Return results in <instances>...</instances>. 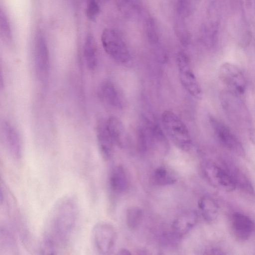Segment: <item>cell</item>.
Here are the masks:
<instances>
[{
    "mask_svg": "<svg viewBox=\"0 0 255 255\" xmlns=\"http://www.w3.org/2000/svg\"><path fill=\"white\" fill-rule=\"evenodd\" d=\"M224 168L231 176L237 188L250 195H255V190L251 182L242 171L230 161L224 162Z\"/></svg>",
    "mask_w": 255,
    "mask_h": 255,
    "instance_id": "2e32d148",
    "label": "cell"
},
{
    "mask_svg": "<svg viewBox=\"0 0 255 255\" xmlns=\"http://www.w3.org/2000/svg\"><path fill=\"white\" fill-rule=\"evenodd\" d=\"M1 133L5 146L11 157L19 160L22 156V147L18 132L8 121H4L1 126Z\"/></svg>",
    "mask_w": 255,
    "mask_h": 255,
    "instance_id": "8fae6325",
    "label": "cell"
},
{
    "mask_svg": "<svg viewBox=\"0 0 255 255\" xmlns=\"http://www.w3.org/2000/svg\"><path fill=\"white\" fill-rule=\"evenodd\" d=\"M206 252V254L223 255L225 254L222 250L217 248L210 249L207 250Z\"/></svg>",
    "mask_w": 255,
    "mask_h": 255,
    "instance_id": "f546056e",
    "label": "cell"
},
{
    "mask_svg": "<svg viewBox=\"0 0 255 255\" xmlns=\"http://www.w3.org/2000/svg\"><path fill=\"white\" fill-rule=\"evenodd\" d=\"M143 218V212L138 207H130L126 211V221L128 227L130 229L137 228L141 224Z\"/></svg>",
    "mask_w": 255,
    "mask_h": 255,
    "instance_id": "cb8c5ba5",
    "label": "cell"
},
{
    "mask_svg": "<svg viewBox=\"0 0 255 255\" xmlns=\"http://www.w3.org/2000/svg\"><path fill=\"white\" fill-rule=\"evenodd\" d=\"M101 0H86V13L90 20H95L98 17L101 9Z\"/></svg>",
    "mask_w": 255,
    "mask_h": 255,
    "instance_id": "83f0119b",
    "label": "cell"
},
{
    "mask_svg": "<svg viewBox=\"0 0 255 255\" xmlns=\"http://www.w3.org/2000/svg\"><path fill=\"white\" fill-rule=\"evenodd\" d=\"M120 11L129 18H134L139 14L140 9L134 0H115Z\"/></svg>",
    "mask_w": 255,
    "mask_h": 255,
    "instance_id": "44dd1931",
    "label": "cell"
},
{
    "mask_svg": "<svg viewBox=\"0 0 255 255\" xmlns=\"http://www.w3.org/2000/svg\"><path fill=\"white\" fill-rule=\"evenodd\" d=\"M176 62L180 82L186 90L197 99L202 97V89L191 68L187 55L179 52L176 56Z\"/></svg>",
    "mask_w": 255,
    "mask_h": 255,
    "instance_id": "ba28073f",
    "label": "cell"
},
{
    "mask_svg": "<svg viewBox=\"0 0 255 255\" xmlns=\"http://www.w3.org/2000/svg\"><path fill=\"white\" fill-rule=\"evenodd\" d=\"M198 214L195 211L188 210L181 213L174 220L172 231L179 238L186 235L195 226Z\"/></svg>",
    "mask_w": 255,
    "mask_h": 255,
    "instance_id": "4fadbf2b",
    "label": "cell"
},
{
    "mask_svg": "<svg viewBox=\"0 0 255 255\" xmlns=\"http://www.w3.org/2000/svg\"><path fill=\"white\" fill-rule=\"evenodd\" d=\"M46 39L41 30L37 31L33 46V61L37 77L46 84L49 73L50 58Z\"/></svg>",
    "mask_w": 255,
    "mask_h": 255,
    "instance_id": "52a82bcc",
    "label": "cell"
},
{
    "mask_svg": "<svg viewBox=\"0 0 255 255\" xmlns=\"http://www.w3.org/2000/svg\"><path fill=\"white\" fill-rule=\"evenodd\" d=\"M231 228L235 238L240 242L248 240L255 231V223L248 216L235 212L230 219Z\"/></svg>",
    "mask_w": 255,
    "mask_h": 255,
    "instance_id": "7c38bea8",
    "label": "cell"
},
{
    "mask_svg": "<svg viewBox=\"0 0 255 255\" xmlns=\"http://www.w3.org/2000/svg\"><path fill=\"white\" fill-rule=\"evenodd\" d=\"M96 136L102 156L105 160L110 159L114 154L115 144L108 130L106 122L100 121L97 124Z\"/></svg>",
    "mask_w": 255,
    "mask_h": 255,
    "instance_id": "5bb4252c",
    "label": "cell"
},
{
    "mask_svg": "<svg viewBox=\"0 0 255 255\" xmlns=\"http://www.w3.org/2000/svg\"><path fill=\"white\" fill-rule=\"evenodd\" d=\"M91 239L93 246L97 252L101 255H109L114 250L117 234L113 225L102 222L94 226Z\"/></svg>",
    "mask_w": 255,
    "mask_h": 255,
    "instance_id": "8992f818",
    "label": "cell"
},
{
    "mask_svg": "<svg viewBox=\"0 0 255 255\" xmlns=\"http://www.w3.org/2000/svg\"><path fill=\"white\" fill-rule=\"evenodd\" d=\"M79 215L75 197L65 196L56 202L44 224L39 247L41 254H57L68 246L76 231Z\"/></svg>",
    "mask_w": 255,
    "mask_h": 255,
    "instance_id": "6da1fadb",
    "label": "cell"
},
{
    "mask_svg": "<svg viewBox=\"0 0 255 255\" xmlns=\"http://www.w3.org/2000/svg\"></svg>",
    "mask_w": 255,
    "mask_h": 255,
    "instance_id": "1f68e13d",
    "label": "cell"
},
{
    "mask_svg": "<svg viewBox=\"0 0 255 255\" xmlns=\"http://www.w3.org/2000/svg\"><path fill=\"white\" fill-rule=\"evenodd\" d=\"M0 33L3 40L8 44L12 41L9 21L6 12L2 8L0 13Z\"/></svg>",
    "mask_w": 255,
    "mask_h": 255,
    "instance_id": "484cf974",
    "label": "cell"
},
{
    "mask_svg": "<svg viewBox=\"0 0 255 255\" xmlns=\"http://www.w3.org/2000/svg\"><path fill=\"white\" fill-rule=\"evenodd\" d=\"M198 207L203 217L207 222H212L217 219L219 206L213 198L209 196L202 197L199 200Z\"/></svg>",
    "mask_w": 255,
    "mask_h": 255,
    "instance_id": "ffe728a7",
    "label": "cell"
},
{
    "mask_svg": "<svg viewBox=\"0 0 255 255\" xmlns=\"http://www.w3.org/2000/svg\"><path fill=\"white\" fill-rule=\"evenodd\" d=\"M0 253L16 251V242L11 233L5 228H0Z\"/></svg>",
    "mask_w": 255,
    "mask_h": 255,
    "instance_id": "d4e9b609",
    "label": "cell"
},
{
    "mask_svg": "<svg viewBox=\"0 0 255 255\" xmlns=\"http://www.w3.org/2000/svg\"><path fill=\"white\" fill-rule=\"evenodd\" d=\"M118 254L120 255H124L131 254L130 252L128 250L126 249H121L119 251V253Z\"/></svg>",
    "mask_w": 255,
    "mask_h": 255,
    "instance_id": "4dcf8cb0",
    "label": "cell"
},
{
    "mask_svg": "<svg viewBox=\"0 0 255 255\" xmlns=\"http://www.w3.org/2000/svg\"><path fill=\"white\" fill-rule=\"evenodd\" d=\"M174 29L180 42L184 46H187L191 40V35L185 22L184 18L176 15Z\"/></svg>",
    "mask_w": 255,
    "mask_h": 255,
    "instance_id": "603a6c76",
    "label": "cell"
},
{
    "mask_svg": "<svg viewBox=\"0 0 255 255\" xmlns=\"http://www.w3.org/2000/svg\"><path fill=\"white\" fill-rule=\"evenodd\" d=\"M162 121L166 132L174 144L184 151H189L192 145L191 138L186 125L173 112L166 111Z\"/></svg>",
    "mask_w": 255,
    "mask_h": 255,
    "instance_id": "3957f363",
    "label": "cell"
},
{
    "mask_svg": "<svg viewBox=\"0 0 255 255\" xmlns=\"http://www.w3.org/2000/svg\"><path fill=\"white\" fill-rule=\"evenodd\" d=\"M238 96L229 90L223 91L220 96L221 103L231 120L239 127L248 129L251 133L252 128L250 115Z\"/></svg>",
    "mask_w": 255,
    "mask_h": 255,
    "instance_id": "7a4b0ae2",
    "label": "cell"
},
{
    "mask_svg": "<svg viewBox=\"0 0 255 255\" xmlns=\"http://www.w3.org/2000/svg\"><path fill=\"white\" fill-rule=\"evenodd\" d=\"M192 0H177L176 5L177 16L185 18L192 12Z\"/></svg>",
    "mask_w": 255,
    "mask_h": 255,
    "instance_id": "f1b7e54d",
    "label": "cell"
},
{
    "mask_svg": "<svg viewBox=\"0 0 255 255\" xmlns=\"http://www.w3.org/2000/svg\"><path fill=\"white\" fill-rule=\"evenodd\" d=\"M200 171L206 182L214 188L226 192L233 191L237 188L227 171L211 160L202 161L200 164Z\"/></svg>",
    "mask_w": 255,
    "mask_h": 255,
    "instance_id": "277c9868",
    "label": "cell"
},
{
    "mask_svg": "<svg viewBox=\"0 0 255 255\" xmlns=\"http://www.w3.org/2000/svg\"><path fill=\"white\" fill-rule=\"evenodd\" d=\"M211 123L215 136L223 146L238 156L245 155L242 143L229 128L215 119H212Z\"/></svg>",
    "mask_w": 255,
    "mask_h": 255,
    "instance_id": "30bf717a",
    "label": "cell"
},
{
    "mask_svg": "<svg viewBox=\"0 0 255 255\" xmlns=\"http://www.w3.org/2000/svg\"><path fill=\"white\" fill-rule=\"evenodd\" d=\"M106 124L115 144L121 148L127 147L128 143V137L122 122L117 118L111 117Z\"/></svg>",
    "mask_w": 255,
    "mask_h": 255,
    "instance_id": "9a60e30c",
    "label": "cell"
},
{
    "mask_svg": "<svg viewBox=\"0 0 255 255\" xmlns=\"http://www.w3.org/2000/svg\"><path fill=\"white\" fill-rule=\"evenodd\" d=\"M99 94L101 99L108 105L115 108H121L123 106V99L111 81H105L101 84Z\"/></svg>",
    "mask_w": 255,
    "mask_h": 255,
    "instance_id": "e0dca14e",
    "label": "cell"
},
{
    "mask_svg": "<svg viewBox=\"0 0 255 255\" xmlns=\"http://www.w3.org/2000/svg\"><path fill=\"white\" fill-rule=\"evenodd\" d=\"M154 182L160 186H167L173 184L176 179L173 172L164 166L157 168L153 173Z\"/></svg>",
    "mask_w": 255,
    "mask_h": 255,
    "instance_id": "7402d4cb",
    "label": "cell"
},
{
    "mask_svg": "<svg viewBox=\"0 0 255 255\" xmlns=\"http://www.w3.org/2000/svg\"><path fill=\"white\" fill-rule=\"evenodd\" d=\"M101 42L105 52L116 61L125 63L129 60L128 50L118 30L112 28L105 29L101 35Z\"/></svg>",
    "mask_w": 255,
    "mask_h": 255,
    "instance_id": "5b68a950",
    "label": "cell"
},
{
    "mask_svg": "<svg viewBox=\"0 0 255 255\" xmlns=\"http://www.w3.org/2000/svg\"><path fill=\"white\" fill-rule=\"evenodd\" d=\"M146 33L148 40L151 44H157L159 40V35L157 25L154 20L149 18L145 24Z\"/></svg>",
    "mask_w": 255,
    "mask_h": 255,
    "instance_id": "4316f807",
    "label": "cell"
},
{
    "mask_svg": "<svg viewBox=\"0 0 255 255\" xmlns=\"http://www.w3.org/2000/svg\"><path fill=\"white\" fill-rule=\"evenodd\" d=\"M83 56L87 68L94 70L98 64V52L96 44L93 36L88 34L83 45Z\"/></svg>",
    "mask_w": 255,
    "mask_h": 255,
    "instance_id": "d6986e66",
    "label": "cell"
},
{
    "mask_svg": "<svg viewBox=\"0 0 255 255\" xmlns=\"http://www.w3.org/2000/svg\"><path fill=\"white\" fill-rule=\"evenodd\" d=\"M109 185L111 190L115 193H122L127 189L128 178L122 165H117L112 169L109 177Z\"/></svg>",
    "mask_w": 255,
    "mask_h": 255,
    "instance_id": "ac0fdd59",
    "label": "cell"
},
{
    "mask_svg": "<svg viewBox=\"0 0 255 255\" xmlns=\"http://www.w3.org/2000/svg\"><path fill=\"white\" fill-rule=\"evenodd\" d=\"M219 77L229 91L238 96L245 93L247 88L246 79L242 72L235 65L229 62L221 65Z\"/></svg>",
    "mask_w": 255,
    "mask_h": 255,
    "instance_id": "9c48e42d",
    "label": "cell"
}]
</instances>
